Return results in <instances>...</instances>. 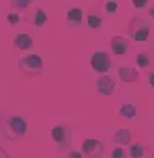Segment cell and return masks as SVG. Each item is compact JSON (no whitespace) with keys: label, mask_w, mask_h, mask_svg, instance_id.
<instances>
[{"label":"cell","mask_w":154,"mask_h":158,"mask_svg":"<svg viewBox=\"0 0 154 158\" xmlns=\"http://www.w3.org/2000/svg\"><path fill=\"white\" fill-rule=\"evenodd\" d=\"M29 126L26 117L17 116V114H10L7 116L4 123V134L9 141H22L27 138Z\"/></svg>","instance_id":"obj_1"},{"label":"cell","mask_w":154,"mask_h":158,"mask_svg":"<svg viewBox=\"0 0 154 158\" xmlns=\"http://www.w3.org/2000/svg\"><path fill=\"white\" fill-rule=\"evenodd\" d=\"M17 68L24 77H39L42 73L44 63L39 55L31 53V55H24L17 60Z\"/></svg>","instance_id":"obj_2"},{"label":"cell","mask_w":154,"mask_h":158,"mask_svg":"<svg viewBox=\"0 0 154 158\" xmlns=\"http://www.w3.org/2000/svg\"><path fill=\"white\" fill-rule=\"evenodd\" d=\"M127 31H129V38L136 43H144L149 39L151 36V26L146 19H142L140 15H134L129 21L127 26Z\"/></svg>","instance_id":"obj_3"},{"label":"cell","mask_w":154,"mask_h":158,"mask_svg":"<svg viewBox=\"0 0 154 158\" xmlns=\"http://www.w3.org/2000/svg\"><path fill=\"white\" fill-rule=\"evenodd\" d=\"M90 66L98 75H109V72L112 70V58L107 51L97 49V51H93L92 58H90Z\"/></svg>","instance_id":"obj_4"},{"label":"cell","mask_w":154,"mask_h":158,"mask_svg":"<svg viewBox=\"0 0 154 158\" xmlns=\"http://www.w3.org/2000/svg\"><path fill=\"white\" fill-rule=\"evenodd\" d=\"M51 138L59 150H68L71 144V129L66 124H56L51 129Z\"/></svg>","instance_id":"obj_5"},{"label":"cell","mask_w":154,"mask_h":158,"mask_svg":"<svg viewBox=\"0 0 154 158\" xmlns=\"http://www.w3.org/2000/svg\"><path fill=\"white\" fill-rule=\"evenodd\" d=\"M105 153V146L102 141L95 139V138H86L81 143V156L86 158H102Z\"/></svg>","instance_id":"obj_6"},{"label":"cell","mask_w":154,"mask_h":158,"mask_svg":"<svg viewBox=\"0 0 154 158\" xmlns=\"http://www.w3.org/2000/svg\"><path fill=\"white\" fill-rule=\"evenodd\" d=\"M95 90L98 95H103V97L112 95L113 90H115V80L110 75H98L95 78Z\"/></svg>","instance_id":"obj_7"},{"label":"cell","mask_w":154,"mask_h":158,"mask_svg":"<svg viewBox=\"0 0 154 158\" xmlns=\"http://www.w3.org/2000/svg\"><path fill=\"white\" fill-rule=\"evenodd\" d=\"M130 49V41L125 36H112L110 38V51L113 56L120 58V56H125Z\"/></svg>","instance_id":"obj_8"},{"label":"cell","mask_w":154,"mask_h":158,"mask_svg":"<svg viewBox=\"0 0 154 158\" xmlns=\"http://www.w3.org/2000/svg\"><path fill=\"white\" fill-rule=\"evenodd\" d=\"M49 21L48 14H46V10L42 7H39V5H36V7H32L31 14L27 15V22L29 24H32L34 27H42V26H46Z\"/></svg>","instance_id":"obj_9"},{"label":"cell","mask_w":154,"mask_h":158,"mask_svg":"<svg viewBox=\"0 0 154 158\" xmlns=\"http://www.w3.org/2000/svg\"><path fill=\"white\" fill-rule=\"evenodd\" d=\"M117 75H119L120 82L127 83V85H129V83H136L137 80H139V72L130 65H122L119 68V72H117Z\"/></svg>","instance_id":"obj_10"},{"label":"cell","mask_w":154,"mask_h":158,"mask_svg":"<svg viewBox=\"0 0 154 158\" xmlns=\"http://www.w3.org/2000/svg\"><path fill=\"white\" fill-rule=\"evenodd\" d=\"M12 44H14V48L19 49V51H29V49L34 46V39H32V36L27 34V32H19V34L14 36Z\"/></svg>","instance_id":"obj_11"},{"label":"cell","mask_w":154,"mask_h":158,"mask_svg":"<svg viewBox=\"0 0 154 158\" xmlns=\"http://www.w3.org/2000/svg\"><path fill=\"white\" fill-rule=\"evenodd\" d=\"M83 10L80 7H73L66 12V24L69 27H80L83 24Z\"/></svg>","instance_id":"obj_12"},{"label":"cell","mask_w":154,"mask_h":158,"mask_svg":"<svg viewBox=\"0 0 154 158\" xmlns=\"http://www.w3.org/2000/svg\"><path fill=\"white\" fill-rule=\"evenodd\" d=\"M112 141H113L115 146H127V144H130V141H132V133H130V129L120 127V129H117L115 133H113Z\"/></svg>","instance_id":"obj_13"},{"label":"cell","mask_w":154,"mask_h":158,"mask_svg":"<svg viewBox=\"0 0 154 158\" xmlns=\"http://www.w3.org/2000/svg\"><path fill=\"white\" fill-rule=\"evenodd\" d=\"M103 22H105V17H103L97 9H93V10H90L88 14H86V26H88L90 29H93V31L102 27Z\"/></svg>","instance_id":"obj_14"},{"label":"cell","mask_w":154,"mask_h":158,"mask_svg":"<svg viewBox=\"0 0 154 158\" xmlns=\"http://www.w3.org/2000/svg\"><path fill=\"white\" fill-rule=\"evenodd\" d=\"M119 116L124 117V119H127V121L136 119V116H137V107L134 106V104H130V102L120 104V107H119Z\"/></svg>","instance_id":"obj_15"},{"label":"cell","mask_w":154,"mask_h":158,"mask_svg":"<svg viewBox=\"0 0 154 158\" xmlns=\"http://www.w3.org/2000/svg\"><path fill=\"white\" fill-rule=\"evenodd\" d=\"M147 155V146L140 143H130L129 146V156L130 158H144Z\"/></svg>","instance_id":"obj_16"},{"label":"cell","mask_w":154,"mask_h":158,"mask_svg":"<svg viewBox=\"0 0 154 158\" xmlns=\"http://www.w3.org/2000/svg\"><path fill=\"white\" fill-rule=\"evenodd\" d=\"M136 65L139 68H149L151 66V56L147 51H139L136 55Z\"/></svg>","instance_id":"obj_17"},{"label":"cell","mask_w":154,"mask_h":158,"mask_svg":"<svg viewBox=\"0 0 154 158\" xmlns=\"http://www.w3.org/2000/svg\"><path fill=\"white\" fill-rule=\"evenodd\" d=\"M10 7L14 9V10H27V9L32 7V4L29 0H12Z\"/></svg>","instance_id":"obj_18"},{"label":"cell","mask_w":154,"mask_h":158,"mask_svg":"<svg viewBox=\"0 0 154 158\" xmlns=\"http://www.w3.org/2000/svg\"><path fill=\"white\" fill-rule=\"evenodd\" d=\"M103 10H105V14L113 15L117 10H119V4H117V2H113V0H109V2H103Z\"/></svg>","instance_id":"obj_19"},{"label":"cell","mask_w":154,"mask_h":158,"mask_svg":"<svg viewBox=\"0 0 154 158\" xmlns=\"http://www.w3.org/2000/svg\"><path fill=\"white\" fill-rule=\"evenodd\" d=\"M5 21L10 26H17L19 22H21V14H19V12H9V14L5 15Z\"/></svg>","instance_id":"obj_20"},{"label":"cell","mask_w":154,"mask_h":158,"mask_svg":"<svg viewBox=\"0 0 154 158\" xmlns=\"http://www.w3.org/2000/svg\"><path fill=\"white\" fill-rule=\"evenodd\" d=\"M110 158H127V153L122 146H115L110 151Z\"/></svg>","instance_id":"obj_21"},{"label":"cell","mask_w":154,"mask_h":158,"mask_svg":"<svg viewBox=\"0 0 154 158\" xmlns=\"http://www.w3.org/2000/svg\"><path fill=\"white\" fill-rule=\"evenodd\" d=\"M147 5H149L147 0H134L132 2V7L136 9V10H142V9H146Z\"/></svg>","instance_id":"obj_22"},{"label":"cell","mask_w":154,"mask_h":158,"mask_svg":"<svg viewBox=\"0 0 154 158\" xmlns=\"http://www.w3.org/2000/svg\"><path fill=\"white\" fill-rule=\"evenodd\" d=\"M66 158H83V156H81V153H80V151H76V150H69L68 153H66Z\"/></svg>","instance_id":"obj_23"},{"label":"cell","mask_w":154,"mask_h":158,"mask_svg":"<svg viewBox=\"0 0 154 158\" xmlns=\"http://www.w3.org/2000/svg\"><path fill=\"white\" fill-rule=\"evenodd\" d=\"M147 82H149V85L154 89V70H152V72L147 73Z\"/></svg>","instance_id":"obj_24"},{"label":"cell","mask_w":154,"mask_h":158,"mask_svg":"<svg viewBox=\"0 0 154 158\" xmlns=\"http://www.w3.org/2000/svg\"><path fill=\"white\" fill-rule=\"evenodd\" d=\"M0 158H10V155H9V151L5 150L4 146H0Z\"/></svg>","instance_id":"obj_25"},{"label":"cell","mask_w":154,"mask_h":158,"mask_svg":"<svg viewBox=\"0 0 154 158\" xmlns=\"http://www.w3.org/2000/svg\"><path fill=\"white\" fill-rule=\"evenodd\" d=\"M149 15H151V19H154V5L149 7Z\"/></svg>","instance_id":"obj_26"}]
</instances>
